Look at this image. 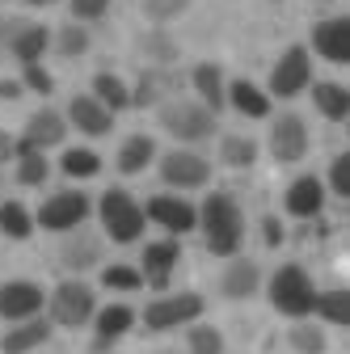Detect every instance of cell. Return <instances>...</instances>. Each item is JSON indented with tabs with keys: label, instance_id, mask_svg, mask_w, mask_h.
Masks as SVG:
<instances>
[{
	"label": "cell",
	"instance_id": "cell-1",
	"mask_svg": "<svg viewBox=\"0 0 350 354\" xmlns=\"http://www.w3.org/2000/svg\"><path fill=\"white\" fill-rule=\"evenodd\" d=\"M199 224H203V236H207V249L215 257H232L241 249V236H245V219H241V207L228 198V194H207L203 211H199Z\"/></svg>",
	"mask_w": 350,
	"mask_h": 354
},
{
	"label": "cell",
	"instance_id": "cell-2",
	"mask_svg": "<svg viewBox=\"0 0 350 354\" xmlns=\"http://www.w3.org/2000/svg\"><path fill=\"white\" fill-rule=\"evenodd\" d=\"M270 304H275V313L304 321L317 304V287L300 266H279V274L270 279Z\"/></svg>",
	"mask_w": 350,
	"mask_h": 354
},
{
	"label": "cell",
	"instance_id": "cell-3",
	"mask_svg": "<svg viewBox=\"0 0 350 354\" xmlns=\"http://www.w3.org/2000/svg\"><path fill=\"white\" fill-rule=\"evenodd\" d=\"M98 211H102V224H106L110 241H118V245L140 241V232H144V224H148L144 207L131 198L127 190H106L102 203H98Z\"/></svg>",
	"mask_w": 350,
	"mask_h": 354
},
{
	"label": "cell",
	"instance_id": "cell-4",
	"mask_svg": "<svg viewBox=\"0 0 350 354\" xmlns=\"http://www.w3.org/2000/svg\"><path fill=\"white\" fill-rule=\"evenodd\" d=\"M160 127L169 131L173 140L199 144V140H207L215 131V114L203 102H165L160 106Z\"/></svg>",
	"mask_w": 350,
	"mask_h": 354
},
{
	"label": "cell",
	"instance_id": "cell-5",
	"mask_svg": "<svg viewBox=\"0 0 350 354\" xmlns=\"http://www.w3.org/2000/svg\"><path fill=\"white\" fill-rule=\"evenodd\" d=\"M98 313V299H93V287L80 283V279H68L51 291V321L55 325H68V329H80L84 321H93Z\"/></svg>",
	"mask_w": 350,
	"mask_h": 354
},
{
	"label": "cell",
	"instance_id": "cell-6",
	"mask_svg": "<svg viewBox=\"0 0 350 354\" xmlns=\"http://www.w3.org/2000/svg\"><path fill=\"white\" fill-rule=\"evenodd\" d=\"M203 317V295L194 291H182V295H165V299H152L144 308V325L152 333H165V329H178V325H194Z\"/></svg>",
	"mask_w": 350,
	"mask_h": 354
},
{
	"label": "cell",
	"instance_id": "cell-7",
	"mask_svg": "<svg viewBox=\"0 0 350 354\" xmlns=\"http://www.w3.org/2000/svg\"><path fill=\"white\" fill-rule=\"evenodd\" d=\"M84 215H89V194L59 190V194H51L47 203L38 207V228H47V232H72V228L84 224Z\"/></svg>",
	"mask_w": 350,
	"mask_h": 354
},
{
	"label": "cell",
	"instance_id": "cell-8",
	"mask_svg": "<svg viewBox=\"0 0 350 354\" xmlns=\"http://www.w3.org/2000/svg\"><path fill=\"white\" fill-rule=\"evenodd\" d=\"M308 80H313L308 51H304V47H287L283 59H279L275 72H270V93H275V97H295L300 88H308Z\"/></svg>",
	"mask_w": 350,
	"mask_h": 354
},
{
	"label": "cell",
	"instance_id": "cell-9",
	"mask_svg": "<svg viewBox=\"0 0 350 354\" xmlns=\"http://www.w3.org/2000/svg\"><path fill=\"white\" fill-rule=\"evenodd\" d=\"M160 177L169 186H178V190H199V186H207L211 182V165L199 156V152H169V156H160Z\"/></svg>",
	"mask_w": 350,
	"mask_h": 354
},
{
	"label": "cell",
	"instance_id": "cell-10",
	"mask_svg": "<svg viewBox=\"0 0 350 354\" xmlns=\"http://www.w3.org/2000/svg\"><path fill=\"white\" fill-rule=\"evenodd\" d=\"M64 136H68V118L55 110H38L26 122V136L17 140V152H47V148L64 144Z\"/></svg>",
	"mask_w": 350,
	"mask_h": 354
},
{
	"label": "cell",
	"instance_id": "cell-11",
	"mask_svg": "<svg viewBox=\"0 0 350 354\" xmlns=\"http://www.w3.org/2000/svg\"><path fill=\"white\" fill-rule=\"evenodd\" d=\"M47 304L38 283H26V279H13V283H0V317L5 321H30L38 317V308Z\"/></svg>",
	"mask_w": 350,
	"mask_h": 354
},
{
	"label": "cell",
	"instance_id": "cell-12",
	"mask_svg": "<svg viewBox=\"0 0 350 354\" xmlns=\"http://www.w3.org/2000/svg\"><path fill=\"white\" fill-rule=\"evenodd\" d=\"M270 152H275V160H283V165H291V160H300L304 152H308V127H304L300 114L275 118V127H270Z\"/></svg>",
	"mask_w": 350,
	"mask_h": 354
},
{
	"label": "cell",
	"instance_id": "cell-13",
	"mask_svg": "<svg viewBox=\"0 0 350 354\" xmlns=\"http://www.w3.org/2000/svg\"><path fill=\"white\" fill-rule=\"evenodd\" d=\"M148 219H156V224L173 236H182V232H194L199 228V211L186 203V198H169V194H156L144 211Z\"/></svg>",
	"mask_w": 350,
	"mask_h": 354
},
{
	"label": "cell",
	"instance_id": "cell-14",
	"mask_svg": "<svg viewBox=\"0 0 350 354\" xmlns=\"http://www.w3.org/2000/svg\"><path fill=\"white\" fill-rule=\"evenodd\" d=\"M313 47H317V55H325L329 64H350V17L317 21V30H313Z\"/></svg>",
	"mask_w": 350,
	"mask_h": 354
},
{
	"label": "cell",
	"instance_id": "cell-15",
	"mask_svg": "<svg viewBox=\"0 0 350 354\" xmlns=\"http://www.w3.org/2000/svg\"><path fill=\"white\" fill-rule=\"evenodd\" d=\"M178 257H182V245H178V241H152V245L144 249V279H148L156 291H165L173 266H178Z\"/></svg>",
	"mask_w": 350,
	"mask_h": 354
},
{
	"label": "cell",
	"instance_id": "cell-16",
	"mask_svg": "<svg viewBox=\"0 0 350 354\" xmlns=\"http://www.w3.org/2000/svg\"><path fill=\"white\" fill-rule=\"evenodd\" d=\"M68 122L76 131H84V136H106V131L114 127V114L98 97H72L68 102Z\"/></svg>",
	"mask_w": 350,
	"mask_h": 354
},
{
	"label": "cell",
	"instance_id": "cell-17",
	"mask_svg": "<svg viewBox=\"0 0 350 354\" xmlns=\"http://www.w3.org/2000/svg\"><path fill=\"white\" fill-rule=\"evenodd\" d=\"M321 207H325V186L317 182L313 173L308 177H295V182L287 186V211L291 215L313 219V215H321Z\"/></svg>",
	"mask_w": 350,
	"mask_h": 354
},
{
	"label": "cell",
	"instance_id": "cell-18",
	"mask_svg": "<svg viewBox=\"0 0 350 354\" xmlns=\"http://www.w3.org/2000/svg\"><path fill=\"white\" fill-rule=\"evenodd\" d=\"M47 337H51V325L42 317H30V321H17L5 337H0V350H5V354H30L34 346H42Z\"/></svg>",
	"mask_w": 350,
	"mask_h": 354
},
{
	"label": "cell",
	"instance_id": "cell-19",
	"mask_svg": "<svg viewBox=\"0 0 350 354\" xmlns=\"http://www.w3.org/2000/svg\"><path fill=\"white\" fill-rule=\"evenodd\" d=\"M173 88H178V80H173L165 68H148L144 76H140V84L131 88V106H140V110H148V106H156V102H165Z\"/></svg>",
	"mask_w": 350,
	"mask_h": 354
},
{
	"label": "cell",
	"instance_id": "cell-20",
	"mask_svg": "<svg viewBox=\"0 0 350 354\" xmlns=\"http://www.w3.org/2000/svg\"><path fill=\"white\" fill-rule=\"evenodd\" d=\"M131 325H136V313H131L127 304H110V308H102V313H98V342H93V350H98V354L110 350V342H118Z\"/></svg>",
	"mask_w": 350,
	"mask_h": 354
},
{
	"label": "cell",
	"instance_id": "cell-21",
	"mask_svg": "<svg viewBox=\"0 0 350 354\" xmlns=\"http://www.w3.org/2000/svg\"><path fill=\"white\" fill-rule=\"evenodd\" d=\"M257 283H261V270H257L249 257H232V266H228L224 279H220V287H224L228 299H249L257 291Z\"/></svg>",
	"mask_w": 350,
	"mask_h": 354
},
{
	"label": "cell",
	"instance_id": "cell-22",
	"mask_svg": "<svg viewBox=\"0 0 350 354\" xmlns=\"http://www.w3.org/2000/svg\"><path fill=\"white\" fill-rule=\"evenodd\" d=\"M190 80H194V88H199L203 106H207L211 114H220V110H224V102H228V84H224V72L215 68V64H199Z\"/></svg>",
	"mask_w": 350,
	"mask_h": 354
},
{
	"label": "cell",
	"instance_id": "cell-23",
	"mask_svg": "<svg viewBox=\"0 0 350 354\" xmlns=\"http://www.w3.org/2000/svg\"><path fill=\"white\" fill-rule=\"evenodd\" d=\"M313 102H317V110H321L325 118L342 122V118L350 114V88H346V84H333V80H317Z\"/></svg>",
	"mask_w": 350,
	"mask_h": 354
},
{
	"label": "cell",
	"instance_id": "cell-24",
	"mask_svg": "<svg viewBox=\"0 0 350 354\" xmlns=\"http://www.w3.org/2000/svg\"><path fill=\"white\" fill-rule=\"evenodd\" d=\"M59 257H64L68 270H89V266H98V257H102V245H98V236H89V232H72Z\"/></svg>",
	"mask_w": 350,
	"mask_h": 354
},
{
	"label": "cell",
	"instance_id": "cell-25",
	"mask_svg": "<svg viewBox=\"0 0 350 354\" xmlns=\"http://www.w3.org/2000/svg\"><path fill=\"white\" fill-rule=\"evenodd\" d=\"M47 42H51V34H47V26H21L17 30V38L9 42V51L21 59V64H38L42 59V51H47Z\"/></svg>",
	"mask_w": 350,
	"mask_h": 354
},
{
	"label": "cell",
	"instance_id": "cell-26",
	"mask_svg": "<svg viewBox=\"0 0 350 354\" xmlns=\"http://www.w3.org/2000/svg\"><path fill=\"white\" fill-rule=\"evenodd\" d=\"M228 102L245 114V118H266L270 114V97L261 93L257 84H249V80H237V84H228Z\"/></svg>",
	"mask_w": 350,
	"mask_h": 354
},
{
	"label": "cell",
	"instance_id": "cell-27",
	"mask_svg": "<svg viewBox=\"0 0 350 354\" xmlns=\"http://www.w3.org/2000/svg\"><path fill=\"white\" fill-rule=\"evenodd\" d=\"M152 156H156V144L148 140V136H131L122 148H118V173H144L148 165H152Z\"/></svg>",
	"mask_w": 350,
	"mask_h": 354
},
{
	"label": "cell",
	"instance_id": "cell-28",
	"mask_svg": "<svg viewBox=\"0 0 350 354\" xmlns=\"http://www.w3.org/2000/svg\"><path fill=\"white\" fill-rule=\"evenodd\" d=\"M93 97H98L110 114H118V110L131 106V88H127L114 72H98V76H93Z\"/></svg>",
	"mask_w": 350,
	"mask_h": 354
},
{
	"label": "cell",
	"instance_id": "cell-29",
	"mask_svg": "<svg viewBox=\"0 0 350 354\" xmlns=\"http://www.w3.org/2000/svg\"><path fill=\"white\" fill-rule=\"evenodd\" d=\"M0 232H5L9 241H26L34 232V215L17 198H5V203H0Z\"/></svg>",
	"mask_w": 350,
	"mask_h": 354
},
{
	"label": "cell",
	"instance_id": "cell-30",
	"mask_svg": "<svg viewBox=\"0 0 350 354\" xmlns=\"http://www.w3.org/2000/svg\"><path fill=\"white\" fill-rule=\"evenodd\" d=\"M313 313L325 317L329 325H350V291H321Z\"/></svg>",
	"mask_w": 350,
	"mask_h": 354
},
{
	"label": "cell",
	"instance_id": "cell-31",
	"mask_svg": "<svg viewBox=\"0 0 350 354\" xmlns=\"http://www.w3.org/2000/svg\"><path fill=\"white\" fill-rule=\"evenodd\" d=\"M220 160L232 165V169H249V165L257 160V144H253L249 136H228V140L220 144Z\"/></svg>",
	"mask_w": 350,
	"mask_h": 354
},
{
	"label": "cell",
	"instance_id": "cell-32",
	"mask_svg": "<svg viewBox=\"0 0 350 354\" xmlns=\"http://www.w3.org/2000/svg\"><path fill=\"white\" fill-rule=\"evenodd\" d=\"M287 342H291V350L295 354H325V333H321V325H291V333H287Z\"/></svg>",
	"mask_w": 350,
	"mask_h": 354
},
{
	"label": "cell",
	"instance_id": "cell-33",
	"mask_svg": "<svg viewBox=\"0 0 350 354\" xmlns=\"http://www.w3.org/2000/svg\"><path fill=\"white\" fill-rule=\"evenodd\" d=\"M47 173H51V165L42 152H17V182L21 186H42Z\"/></svg>",
	"mask_w": 350,
	"mask_h": 354
},
{
	"label": "cell",
	"instance_id": "cell-34",
	"mask_svg": "<svg viewBox=\"0 0 350 354\" xmlns=\"http://www.w3.org/2000/svg\"><path fill=\"white\" fill-rule=\"evenodd\" d=\"M59 169H64L68 177H93V173L102 169V156H98L93 148H72V152H64Z\"/></svg>",
	"mask_w": 350,
	"mask_h": 354
},
{
	"label": "cell",
	"instance_id": "cell-35",
	"mask_svg": "<svg viewBox=\"0 0 350 354\" xmlns=\"http://www.w3.org/2000/svg\"><path fill=\"white\" fill-rule=\"evenodd\" d=\"M55 47H59V55H84V51H89V30H84V26H76V21H68L59 34H55Z\"/></svg>",
	"mask_w": 350,
	"mask_h": 354
},
{
	"label": "cell",
	"instance_id": "cell-36",
	"mask_svg": "<svg viewBox=\"0 0 350 354\" xmlns=\"http://www.w3.org/2000/svg\"><path fill=\"white\" fill-rule=\"evenodd\" d=\"M190 354H224V333L215 325H194L190 329Z\"/></svg>",
	"mask_w": 350,
	"mask_h": 354
},
{
	"label": "cell",
	"instance_id": "cell-37",
	"mask_svg": "<svg viewBox=\"0 0 350 354\" xmlns=\"http://www.w3.org/2000/svg\"><path fill=\"white\" fill-rule=\"evenodd\" d=\"M102 283H106L110 291H140V287H144V274L131 270V266H106V270H102Z\"/></svg>",
	"mask_w": 350,
	"mask_h": 354
},
{
	"label": "cell",
	"instance_id": "cell-38",
	"mask_svg": "<svg viewBox=\"0 0 350 354\" xmlns=\"http://www.w3.org/2000/svg\"><path fill=\"white\" fill-rule=\"evenodd\" d=\"M186 9H190V0H144L148 21H173V17H182Z\"/></svg>",
	"mask_w": 350,
	"mask_h": 354
},
{
	"label": "cell",
	"instance_id": "cell-39",
	"mask_svg": "<svg viewBox=\"0 0 350 354\" xmlns=\"http://www.w3.org/2000/svg\"><path fill=\"white\" fill-rule=\"evenodd\" d=\"M329 186L338 198H350V156H333L329 165Z\"/></svg>",
	"mask_w": 350,
	"mask_h": 354
},
{
	"label": "cell",
	"instance_id": "cell-40",
	"mask_svg": "<svg viewBox=\"0 0 350 354\" xmlns=\"http://www.w3.org/2000/svg\"><path fill=\"white\" fill-rule=\"evenodd\" d=\"M26 88H34V93H42V97H47L51 93V88H55V76L47 72V68H42V64H26V80H21Z\"/></svg>",
	"mask_w": 350,
	"mask_h": 354
},
{
	"label": "cell",
	"instance_id": "cell-41",
	"mask_svg": "<svg viewBox=\"0 0 350 354\" xmlns=\"http://www.w3.org/2000/svg\"><path fill=\"white\" fill-rule=\"evenodd\" d=\"M140 47H144V51H148V55H152L156 64H169L173 55H178V47H173V42H169L165 34H148V38L140 42Z\"/></svg>",
	"mask_w": 350,
	"mask_h": 354
},
{
	"label": "cell",
	"instance_id": "cell-42",
	"mask_svg": "<svg viewBox=\"0 0 350 354\" xmlns=\"http://www.w3.org/2000/svg\"><path fill=\"white\" fill-rule=\"evenodd\" d=\"M110 0H72V17L76 21H93V17H106Z\"/></svg>",
	"mask_w": 350,
	"mask_h": 354
},
{
	"label": "cell",
	"instance_id": "cell-43",
	"mask_svg": "<svg viewBox=\"0 0 350 354\" xmlns=\"http://www.w3.org/2000/svg\"><path fill=\"white\" fill-rule=\"evenodd\" d=\"M261 236H266V245L275 249L283 241V224H279V219H261Z\"/></svg>",
	"mask_w": 350,
	"mask_h": 354
},
{
	"label": "cell",
	"instance_id": "cell-44",
	"mask_svg": "<svg viewBox=\"0 0 350 354\" xmlns=\"http://www.w3.org/2000/svg\"><path fill=\"white\" fill-rule=\"evenodd\" d=\"M21 88H26L21 80H0V97H5V102H17V97H21Z\"/></svg>",
	"mask_w": 350,
	"mask_h": 354
},
{
	"label": "cell",
	"instance_id": "cell-45",
	"mask_svg": "<svg viewBox=\"0 0 350 354\" xmlns=\"http://www.w3.org/2000/svg\"><path fill=\"white\" fill-rule=\"evenodd\" d=\"M13 156H17V140L0 131V160H13Z\"/></svg>",
	"mask_w": 350,
	"mask_h": 354
},
{
	"label": "cell",
	"instance_id": "cell-46",
	"mask_svg": "<svg viewBox=\"0 0 350 354\" xmlns=\"http://www.w3.org/2000/svg\"><path fill=\"white\" fill-rule=\"evenodd\" d=\"M30 5H55V0H30Z\"/></svg>",
	"mask_w": 350,
	"mask_h": 354
}]
</instances>
